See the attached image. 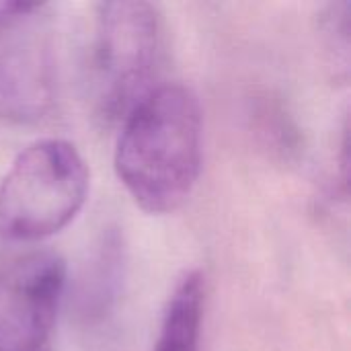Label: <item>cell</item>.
Segmentation results:
<instances>
[{"mask_svg":"<svg viewBox=\"0 0 351 351\" xmlns=\"http://www.w3.org/2000/svg\"><path fill=\"white\" fill-rule=\"evenodd\" d=\"M204 306V276L199 271H187L169 296L154 351H199Z\"/></svg>","mask_w":351,"mask_h":351,"instance_id":"6","label":"cell"},{"mask_svg":"<svg viewBox=\"0 0 351 351\" xmlns=\"http://www.w3.org/2000/svg\"><path fill=\"white\" fill-rule=\"evenodd\" d=\"M160 45L156 6L142 0L101 2L95 29V86L101 113L123 115L150 90Z\"/></svg>","mask_w":351,"mask_h":351,"instance_id":"3","label":"cell"},{"mask_svg":"<svg viewBox=\"0 0 351 351\" xmlns=\"http://www.w3.org/2000/svg\"><path fill=\"white\" fill-rule=\"evenodd\" d=\"M323 33L329 49L335 53V64L348 72L350 64V4H331L323 19Z\"/></svg>","mask_w":351,"mask_h":351,"instance_id":"7","label":"cell"},{"mask_svg":"<svg viewBox=\"0 0 351 351\" xmlns=\"http://www.w3.org/2000/svg\"><path fill=\"white\" fill-rule=\"evenodd\" d=\"M88 195V167L60 138L29 144L0 181V237L37 243L64 230Z\"/></svg>","mask_w":351,"mask_h":351,"instance_id":"2","label":"cell"},{"mask_svg":"<svg viewBox=\"0 0 351 351\" xmlns=\"http://www.w3.org/2000/svg\"><path fill=\"white\" fill-rule=\"evenodd\" d=\"M66 286V263L33 251L0 267V351H43Z\"/></svg>","mask_w":351,"mask_h":351,"instance_id":"5","label":"cell"},{"mask_svg":"<svg viewBox=\"0 0 351 351\" xmlns=\"http://www.w3.org/2000/svg\"><path fill=\"white\" fill-rule=\"evenodd\" d=\"M202 171V107L183 84L150 88L125 115L115 173L148 214H171L191 195Z\"/></svg>","mask_w":351,"mask_h":351,"instance_id":"1","label":"cell"},{"mask_svg":"<svg viewBox=\"0 0 351 351\" xmlns=\"http://www.w3.org/2000/svg\"><path fill=\"white\" fill-rule=\"evenodd\" d=\"M47 6L0 2V113L35 119L53 90Z\"/></svg>","mask_w":351,"mask_h":351,"instance_id":"4","label":"cell"}]
</instances>
